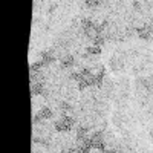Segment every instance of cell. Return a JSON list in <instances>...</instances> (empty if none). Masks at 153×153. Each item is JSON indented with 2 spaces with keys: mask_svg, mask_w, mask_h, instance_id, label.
<instances>
[{
  "mask_svg": "<svg viewBox=\"0 0 153 153\" xmlns=\"http://www.w3.org/2000/svg\"><path fill=\"white\" fill-rule=\"evenodd\" d=\"M91 138H92V149H98V150H101V152H106L107 150V147H106V138H104V133H103V130H97V132H94L92 135H91Z\"/></svg>",
  "mask_w": 153,
  "mask_h": 153,
  "instance_id": "obj_1",
  "label": "cell"
},
{
  "mask_svg": "<svg viewBox=\"0 0 153 153\" xmlns=\"http://www.w3.org/2000/svg\"><path fill=\"white\" fill-rule=\"evenodd\" d=\"M54 118V112H52V109H51L49 106H45V107H42L40 110L37 112V115H34V124H37V123H43V121H48V120H52Z\"/></svg>",
  "mask_w": 153,
  "mask_h": 153,
  "instance_id": "obj_2",
  "label": "cell"
},
{
  "mask_svg": "<svg viewBox=\"0 0 153 153\" xmlns=\"http://www.w3.org/2000/svg\"><path fill=\"white\" fill-rule=\"evenodd\" d=\"M75 65H76L75 55L66 54V55H63V57L60 58V71H68V69H72Z\"/></svg>",
  "mask_w": 153,
  "mask_h": 153,
  "instance_id": "obj_3",
  "label": "cell"
},
{
  "mask_svg": "<svg viewBox=\"0 0 153 153\" xmlns=\"http://www.w3.org/2000/svg\"><path fill=\"white\" fill-rule=\"evenodd\" d=\"M45 92V81H31V95L38 97Z\"/></svg>",
  "mask_w": 153,
  "mask_h": 153,
  "instance_id": "obj_4",
  "label": "cell"
},
{
  "mask_svg": "<svg viewBox=\"0 0 153 153\" xmlns=\"http://www.w3.org/2000/svg\"><path fill=\"white\" fill-rule=\"evenodd\" d=\"M109 66H110V69H112L113 72H120V71L124 68V63H123L121 58L113 57V58H110V61H109Z\"/></svg>",
  "mask_w": 153,
  "mask_h": 153,
  "instance_id": "obj_5",
  "label": "cell"
},
{
  "mask_svg": "<svg viewBox=\"0 0 153 153\" xmlns=\"http://www.w3.org/2000/svg\"><path fill=\"white\" fill-rule=\"evenodd\" d=\"M100 52H101V49H100V46H87L86 48V54L87 55H100Z\"/></svg>",
  "mask_w": 153,
  "mask_h": 153,
  "instance_id": "obj_6",
  "label": "cell"
},
{
  "mask_svg": "<svg viewBox=\"0 0 153 153\" xmlns=\"http://www.w3.org/2000/svg\"><path fill=\"white\" fill-rule=\"evenodd\" d=\"M84 5H86V8H89V9L94 11L95 8H98V6L101 5V0H86Z\"/></svg>",
  "mask_w": 153,
  "mask_h": 153,
  "instance_id": "obj_7",
  "label": "cell"
},
{
  "mask_svg": "<svg viewBox=\"0 0 153 153\" xmlns=\"http://www.w3.org/2000/svg\"><path fill=\"white\" fill-rule=\"evenodd\" d=\"M42 68H45V65H43L42 60L37 61V63H32V65H31V72H37V71H40Z\"/></svg>",
  "mask_w": 153,
  "mask_h": 153,
  "instance_id": "obj_8",
  "label": "cell"
},
{
  "mask_svg": "<svg viewBox=\"0 0 153 153\" xmlns=\"http://www.w3.org/2000/svg\"><path fill=\"white\" fill-rule=\"evenodd\" d=\"M133 11H136V12H141V11H143L141 3H139V2H133Z\"/></svg>",
  "mask_w": 153,
  "mask_h": 153,
  "instance_id": "obj_9",
  "label": "cell"
},
{
  "mask_svg": "<svg viewBox=\"0 0 153 153\" xmlns=\"http://www.w3.org/2000/svg\"><path fill=\"white\" fill-rule=\"evenodd\" d=\"M55 8H57V3H51V6L48 8V14H51V12H54V11H55Z\"/></svg>",
  "mask_w": 153,
  "mask_h": 153,
  "instance_id": "obj_10",
  "label": "cell"
}]
</instances>
